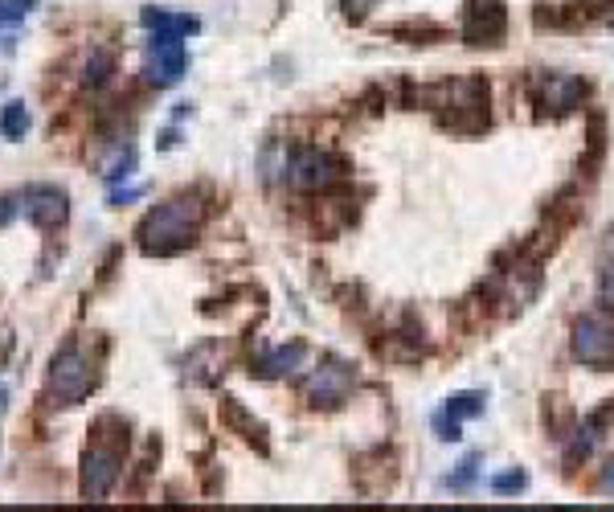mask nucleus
Wrapping results in <instances>:
<instances>
[{
  "instance_id": "17",
  "label": "nucleus",
  "mask_w": 614,
  "mask_h": 512,
  "mask_svg": "<svg viewBox=\"0 0 614 512\" xmlns=\"http://www.w3.org/2000/svg\"><path fill=\"white\" fill-rule=\"evenodd\" d=\"M475 463H479V459H475V455H471V459H467V463H463V467H459V476H455V480H451V488H467V484H471V476H475Z\"/></svg>"
},
{
  "instance_id": "12",
  "label": "nucleus",
  "mask_w": 614,
  "mask_h": 512,
  "mask_svg": "<svg viewBox=\"0 0 614 512\" xmlns=\"http://www.w3.org/2000/svg\"><path fill=\"white\" fill-rule=\"evenodd\" d=\"M33 5H37V0H0V25H17V21H25Z\"/></svg>"
},
{
  "instance_id": "13",
  "label": "nucleus",
  "mask_w": 614,
  "mask_h": 512,
  "mask_svg": "<svg viewBox=\"0 0 614 512\" xmlns=\"http://www.w3.org/2000/svg\"><path fill=\"white\" fill-rule=\"evenodd\" d=\"M484 410V402H479V394H459V398H451L447 402V414L459 422V418H471V414H479Z\"/></svg>"
},
{
  "instance_id": "2",
  "label": "nucleus",
  "mask_w": 614,
  "mask_h": 512,
  "mask_svg": "<svg viewBox=\"0 0 614 512\" xmlns=\"http://www.w3.org/2000/svg\"><path fill=\"white\" fill-rule=\"evenodd\" d=\"M91 365H86V357L66 345L58 357H54V369H50V398L58 406H78L86 394H91Z\"/></svg>"
},
{
  "instance_id": "9",
  "label": "nucleus",
  "mask_w": 614,
  "mask_h": 512,
  "mask_svg": "<svg viewBox=\"0 0 614 512\" xmlns=\"http://www.w3.org/2000/svg\"><path fill=\"white\" fill-rule=\"evenodd\" d=\"M144 25H148L152 33H181V37L197 29L193 17H172V13H164V9H144Z\"/></svg>"
},
{
  "instance_id": "14",
  "label": "nucleus",
  "mask_w": 614,
  "mask_h": 512,
  "mask_svg": "<svg viewBox=\"0 0 614 512\" xmlns=\"http://www.w3.org/2000/svg\"><path fill=\"white\" fill-rule=\"evenodd\" d=\"M524 484H529V480H524V472H508V476H496V480H492L496 492H520Z\"/></svg>"
},
{
  "instance_id": "6",
  "label": "nucleus",
  "mask_w": 614,
  "mask_h": 512,
  "mask_svg": "<svg viewBox=\"0 0 614 512\" xmlns=\"http://www.w3.org/2000/svg\"><path fill=\"white\" fill-rule=\"evenodd\" d=\"M332 181V160L320 148H295L287 160V185L295 189H320Z\"/></svg>"
},
{
  "instance_id": "4",
  "label": "nucleus",
  "mask_w": 614,
  "mask_h": 512,
  "mask_svg": "<svg viewBox=\"0 0 614 512\" xmlns=\"http://www.w3.org/2000/svg\"><path fill=\"white\" fill-rule=\"evenodd\" d=\"M574 357L582 365H614V324L602 316H586L574 324Z\"/></svg>"
},
{
  "instance_id": "15",
  "label": "nucleus",
  "mask_w": 614,
  "mask_h": 512,
  "mask_svg": "<svg viewBox=\"0 0 614 512\" xmlns=\"http://www.w3.org/2000/svg\"><path fill=\"white\" fill-rule=\"evenodd\" d=\"M17 213H21V193H13V197H0V226L13 222Z\"/></svg>"
},
{
  "instance_id": "10",
  "label": "nucleus",
  "mask_w": 614,
  "mask_h": 512,
  "mask_svg": "<svg viewBox=\"0 0 614 512\" xmlns=\"http://www.w3.org/2000/svg\"><path fill=\"white\" fill-rule=\"evenodd\" d=\"M29 123H33V115H29V107L25 103H5V111H0V132H5L9 140H21L25 132H29Z\"/></svg>"
},
{
  "instance_id": "8",
  "label": "nucleus",
  "mask_w": 614,
  "mask_h": 512,
  "mask_svg": "<svg viewBox=\"0 0 614 512\" xmlns=\"http://www.w3.org/2000/svg\"><path fill=\"white\" fill-rule=\"evenodd\" d=\"M348 390H353V369L340 361H324L312 373V381H307V394H312L316 406H336V402H344Z\"/></svg>"
},
{
  "instance_id": "20",
  "label": "nucleus",
  "mask_w": 614,
  "mask_h": 512,
  "mask_svg": "<svg viewBox=\"0 0 614 512\" xmlns=\"http://www.w3.org/2000/svg\"><path fill=\"white\" fill-rule=\"evenodd\" d=\"M0 410H5V386H0Z\"/></svg>"
},
{
  "instance_id": "19",
  "label": "nucleus",
  "mask_w": 614,
  "mask_h": 512,
  "mask_svg": "<svg viewBox=\"0 0 614 512\" xmlns=\"http://www.w3.org/2000/svg\"><path fill=\"white\" fill-rule=\"evenodd\" d=\"M602 295H606V300H610V304H614V271H610V275H606V279H602Z\"/></svg>"
},
{
  "instance_id": "18",
  "label": "nucleus",
  "mask_w": 614,
  "mask_h": 512,
  "mask_svg": "<svg viewBox=\"0 0 614 512\" xmlns=\"http://www.w3.org/2000/svg\"><path fill=\"white\" fill-rule=\"evenodd\" d=\"M598 488H602V492H614V459L602 467V480H598Z\"/></svg>"
},
{
  "instance_id": "5",
  "label": "nucleus",
  "mask_w": 614,
  "mask_h": 512,
  "mask_svg": "<svg viewBox=\"0 0 614 512\" xmlns=\"http://www.w3.org/2000/svg\"><path fill=\"white\" fill-rule=\"evenodd\" d=\"M119 467H123L119 451H111V447H91V451H86V459H82V496L103 500V496L115 488V480H119Z\"/></svg>"
},
{
  "instance_id": "7",
  "label": "nucleus",
  "mask_w": 614,
  "mask_h": 512,
  "mask_svg": "<svg viewBox=\"0 0 614 512\" xmlns=\"http://www.w3.org/2000/svg\"><path fill=\"white\" fill-rule=\"evenodd\" d=\"M21 213L33 226H58L66 222V193L54 185H33L21 193Z\"/></svg>"
},
{
  "instance_id": "3",
  "label": "nucleus",
  "mask_w": 614,
  "mask_h": 512,
  "mask_svg": "<svg viewBox=\"0 0 614 512\" xmlns=\"http://www.w3.org/2000/svg\"><path fill=\"white\" fill-rule=\"evenodd\" d=\"M185 62H189V54H185L181 33H152L144 70H148V78L156 82V87H172V82L185 74Z\"/></svg>"
},
{
  "instance_id": "1",
  "label": "nucleus",
  "mask_w": 614,
  "mask_h": 512,
  "mask_svg": "<svg viewBox=\"0 0 614 512\" xmlns=\"http://www.w3.org/2000/svg\"><path fill=\"white\" fill-rule=\"evenodd\" d=\"M201 218H205V209L193 197H177V201L156 205L148 218L140 222L136 238H140V246L148 254H177V250H185L193 242Z\"/></svg>"
},
{
  "instance_id": "11",
  "label": "nucleus",
  "mask_w": 614,
  "mask_h": 512,
  "mask_svg": "<svg viewBox=\"0 0 614 512\" xmlns=\"http://www.w3.org/2000/svg\"><path fill=\"white\" fill-rule=\"evenodd\" d=\"M299 361H303V345H291V349H279V353H271L267 361H262V373L279 377V373H291Z\"/></svg>"
},
{
  "instance_id": "16",
  "label": "nucleus",
  "mask_w": 614,
  "mask_h": 512,
  "mask_svg": "<svg viewBox=\"0 0 614 512\" xmlns=\"http://www.w3.org/2000/svg\"><path fill=\"white\" fill-rule=\"evenodd\" d=\"M103 70H107V54H95V62L86 66V82H103L107 78Z\"/></svg>"
}]
</instances>
